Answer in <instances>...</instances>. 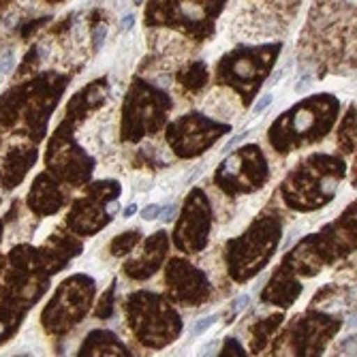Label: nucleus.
<instances>
[{
  "label": "nucleus",
  "instance_id": "8",
  "mask_svg": "<svg viewBox=\"0 0 357 357\" xmlns=\"http://www.w3.org/2000/svg\"><path fill=\"white\" fill-rule=\"evenodd\" d=\"M248 302H250V298H248V296H240V298L236 300V304L231 306V310H234V312H240V310H242V308H244Z\"/></svg>",
  "mask_w": 357,
  "mask_h": 357
},
{
  "label": "nucleus",
  "instance_id": "6",
  "mask_svg": "<svg viewBox=\"0 0 357 357\" xmlns=\"http://www.w3.org/2000/svg\"><path fill=\"white\" fill-rule=\"evenodd\" d=\"M13 67V54H5L3 58H0V75L9 73Z\"/></svg>",
  "mask_w": 357,
  "mask_h": 357
},
{
  "label": "nucleus",
  "instance_id": "7",
  "mask_svg": "<svg viewBox=\"0 0 357 357\" xmlns=\"http://www.w3.org/2000/svg\"><path fill=\"white\" fill-rule=\"evenodd\" d=\"M158 214H160V206H148V208L142 212V216H144L146 220H154V218H158Z\"/></svg>",
  "mask_w": 357,
  "mask_h": 357
},
{
  "label": "nucleus",
  "instance_id": "4",
  "mask_svg": "<svg viewBox=\"0 0 357 357\" xmlns=\"http://www.w3.org/2000/svg\"><path fill=\"white\" fill-rule=\"evenodd\" d=\"M105 37H107V28H105V26H96L94 35H92V43H94L96 50H101V47H103Z\"/></svg>",
  "mask_w": 357,
  "mask_h": 357
},
{
  "label": "nucleus",
  "instance_id": "9",
  "mask_svg": "<svg viewBox=\"0 0 357 357\" xmlns=\"http://www.w3.org/2000/svg\"><path fill=\"white\" fill-rule=\"evenodd\" d=\"M133 24H135V17H133V13H128V15H124L122 24H120V30H122V32H126V30L131 28Z\"/></svg>",
  "mask_w": 357,
  "mask_h": 357
},
{
  "label": "nucleus",
  "instance_id": "2",
  "mask_svg": "<svg viewBox=\"0 0 357 357\" xmlns=\"http://www.w3.org/2000/svg\"><path fill=\"white\" fill-rule=\"evenodd\" d=\"M280 45H264V47H242L231 54H227L220 64L218 71L222 77H236L238 82H250L261 75L270 64L278 56Z\"/></svg>",
  "mask_w": 357,
  "mask_h": 357
},
{
  "label": "nucleus",
  "instance_id": "15",
  "mask_svg": "<svg viewBox=\"0 0 357 357\" xmlns=\"http://www.w3.org/2000/svg\"><path fill=\"white\" fill-rule=\"evenodd\" d=\"M50 3H60V0H50Z\"/></svg>",
  "mask_w": 357,
  "mask_h": 357
},
{
  "label": "nucleus",
  "instance_id": "14",
  "mask_svg": "<svg viewBox=\"0 0 357 357\" xmlns=\"http://www.w3.org/2000/svg\"><path fill=\"white\" fill-rule=\"evenodd\" d=\"M133 5H137V7H139V5H144V0H133Z\"/></svg>",
  "mask_w": 357,
  "mask_h": 357
},
{
  "label": "nucleus",
  "instance_id": "16",
  "mask_svg": "<svg viewBox=\"0 0 357 357\" xmlns=\"http://www.w3.org/2000/svg\"><path fill=\"white\" fill-rule=\"evenodd\" d=\"M3 3H5V0H0V5H3Z\"/></svg>",
  "mask_w": 357,
  "mask_h": 357
},
{
  "label": "nucleus",
  "instance_id": "5",
  "mask_svg": "<svg viewBox=\"0 0 357 357\" xmlns=\"http://www.w3.org/2000/svg\"><path fill=\"white\" fill-rule=\"evenodd\" d=\"M272 101H274V96L272 94H266V96H261V101H259L257 105H255V109H252V114L255 116H259L264 109H268L270 105H272Z\"/></svg>",
  "mask_w": 357,
  "mask_h": 357
},
{
  "label": "nucleus",
  "instance_id": "1",
  "mask_svg": "<svg viewBox=\"0 0 357 357\" xmlns=\"http://www.w3.org/2000/svg\"><path fill=\"white\" fill-rule=\"evenodd\" d=\"M227 0H150L146 24L186 30L195 39L212 35V26Z\"/></svg>",
  "mask_w": 357,
  "mask_h": 357
},
{
  "label": "nucleus",
  "instance_id": "11",
  "mask_svg": "<svg viewBox=\"0 0 357 357\" xmlns=\"http://www.w3.org/2000/svg\"><path fill=\"white\" fill-rule=\"evenodd\" d=\"M135 212H137V206H135V204H131V206H128V208H124L122 216H124V218H131V216H133Z\"/></svg>",
  "mask_w": 357,
  "mask_h": 357
},
{
  "label": "nucleus",
  "instance_id": "12",
  "mask_svg": "<svg viewBox=\"0 0 357 357\" xmlns=\"http://www.w3.org/2000/svg\"><path fill=\"white\" fill-rule=\"evenodd\" d=\"M308 84H310V77H304V82H300V84L296 86V92H302V90H306V88H308Z\"/></svg>",
  "mask_w": 357,
  "mask_h": 357
},
{
  "label": "nucleus",
  "instance_id": "10",
  "mask_svg": "<svg viewBox=\"0 0 357 357\" xmlns=\"http://www.w3.org/2000/svg\"><path fill=\"white\" fill-rule=\"evenodd\" d=\"M246 135V133H244ZM244 135H240V137H234V139H229V142H227V146L222 148V154H227V152H229V150H234V146L236 144H240L242 139H244Z\"/></svg>",
  "mask_w": 357,
  "mask_h": 357
},
{
  "label": "nucleus",
  "instance_id": "3",
  "mask_svg": "<svg viewBox=\"0 0 357 357\" xmlns=\"http://www.w3.org/2000/svg\"><path fill=\"white\" fill-rule=\"evenodd\" d=\"M216 314H210V317H206V319H199L197 323L192 326V330H190V336H199V334H204L210 326H214L216 323Z\"/></svg>",
  "mask_w": 357,
  "mask_h": 357
},
{
  "label": "nucleus",
  "instance_id": "13",
  "mask_svg": "<svg viewBox=\"0 0 357 357\" xmlns=\"http://www.w3.org/2000/svg\"><path fill=\"white\" fill-rule=\"evenodd\" d=\"M174 212H176V208H174V206H169V208L163 212V220H172V218H174Z\"/></svg>",
  "mask_w": 357,
  "mask_h": 357
}]
</instances>
